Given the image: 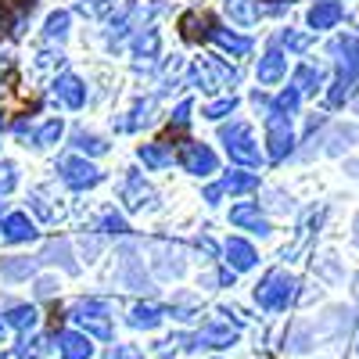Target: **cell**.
I'll return each mask as SVG.
<instances>
[{"instance_id":"cell-39","label":"cell","mask_w":359,"mask_h":359,"mask_svg":"<svg viewBox=\"0 0 359 359\" xmlns=\"http://www.w3.org/2000/svg\"><path fill=\"white\" fill-rule=\"evenodd\" d=\"M0 130H4V115H0Z\"/></svg>"},{"instance_id":"cell-17","label":"cell","mask_w":359,"mask_h":359,"mask_svg":"<svg viewBox=\"0 0 359 359\" xmlns=\"http://www.w3.org/2000/svg\"><path fill=\"white\" fill-rule=\"evenodd\" d=\"M320 83H323V72L313 69V65H302L294 72V90L298 94H313V90H320Z\"/></svg>"},{"instance_id":"cell-34","label":"cell","mask_w":359,"mask_h":359,"mask_svg":"<svg viewBox=\"0 0 359 359\" xmlns=\"http://www.w3.org/2000/svg\"><path fill=\"white\" fill-rule=\"evenodd\" d=\"M101 226H104V230H111V233H123V230H130V226H126V219H123V216H115V212H108V216L101 219Z\"/></svg>"},{"instance_id":"cell-14","label":"cell","mask_w":359,"mask_h":359,"mask_svg":"<svg viewBox=\"0 0 359 359\" xmlns=\"http://www.w3.org/2000/svg\"><path fill=\"white\" fill-rule=\"evenodd\" d=\"M140 162L147 165V169H165L169 162H172V155H169V147L165 144H140Z\"/></svg>"},{"instance_id":"cell-3","label":"cell","mask_w":359,"mask_h":359,"mask_svg":"<svg viewBox=\"0 0 359 359\" xmlns=\"http://www.w3.org/2000/svg\"><path fill=\"white\" fill-rule=\"evenodd\" d=\"M62 180L76 191H86V187H97L101 184V169H94L83 158H62Z\"/></svg>"},{"instance_id":"cell-29","label":"cell","mask_w":359,"mask_h":359,"mask_svg":"<svg viewBox=\"0 0 359 359\" xmlns=\"http://www.w3.org/2000/svg\"><path fill=\"white\" fill-rule=\"evenodd\" d=\"M18 184V176H15V165L11 162H0V194H8L11 187Z\"/></svg>"},{"instance_id":"cell-32","label":"cell","mask_w":359,"mask_h":359,"mask_svg":"<svg viewBox=\"0 0 359 359\" xmlns=\"http://www.w3.org/2000/svg\"><path fill=\"white\" fill-rule=\"evenodd\" d=\"M348 90H352V79H345V76H341V79L334 83V90H331V104H341V101L348 97Z\"/></svg>"},{"instance_id":"cell-38","label":"cell","mask_w":359,"mask_h":359,"mask_svg":"<svg viewBox=\"0 0 359 359\" xmlns=\"http://www.w3.org/2000/svg\"><path fill=\"white\" fill-rule=\"evenodd\" d=\"M355 241H359V219H355Z\"/></svg>"},{"instance_id":"cell-4","label":"cell","mask_w":359,"mask_h":359,"mask_svg":"<svg viewBox=\"0 0 359 359\" xmlns=\"http://www.w3.org/2000/svg\"><path fill=\"white\" fill-rule=\"evenodd\" d=\"M291 277L287 273H269L262 284H259V302L262 306H269V309H277V306H284L287 298H291Z\"/></svg>"},{"instance_id":"cell-15","label":"cell","mask_w":359,"mask_h":359,"mask_svg":"<svg viewBox=\"0 0 359 359\" xmlns=\"http://www.w3.org/2000/svg\"><path fill=\"white\" fill-rule=\"evenodd\" d=\"M208 36H212L223 50H230V54H248L252 50V40L248 36H237V33H226V29H212V33H208Z\"/></svg>"},{"instance_id":"cell-9","label":"cell","mask_w":359,"mask_h":359,"mask_svg":"<svg viewBox=\"0 0 359 359\" xmlns=\"http://www.w3.org/2000/svg\"><path fill=\"white\" fill-rule=\"evenodd\" d=\"M4 237L8 241H33L36 237V226H33V219H29L25 212H11L8 219H4Z\"/></svg>"},{"instance_id":"cell-41","label":"cell","mask_w":359,"mask_h":359,"mask_svg":"<svg viewBox=\"0 0 359 359\" xmlns=\"http://www.w3.org/2000/svg\"><path fill=\"white\" fill-rule=\"evenodd\" d=\"M0 331H4V327H0Z\"/></svg>"},{"instance_id":"cell-30","label":"cell","mask_w":359,"mask_h":359,"mask_svg":"<svg viewBox=\"0 0 359 359\" xmlns=\"http://www.w3.org/2000/svg\"><path fill=\"white\" fill-rule=\"evenodd\" d=\"M298 97H302L298 90H287V94H280V97L273 101V108H277V111H284V115H291V111L298 108Z\"/></svg>"},{"instance_id":"cell-26","label":"cell","mask_w":359,"mask_h":359,"mask_svg":"<svg viewBox=\"0 0 359 359\" xmlns=\"http://www.w3.org/2000/svg\"><path fill=\"white\" fill-rule=\"evenodd\" d=\"M47 259L50 262H62L65 269H76V262L69 259V241H50L47 245Z\"/></svg>"},{"instance_id":"cell-6","label":"cell","mask_w":359,"mask_h":359,"mask_svg":"<svg viewBox=\"0 0 359 359\" xmlns=\"http://www.w3.org/2000/svg\"><path fill=\"white\" fill-rule=\"evenodd\" d=\"M331 54L338 57V69L345 79H355V69H359V36H338L331 43Z\"/></svg>"},{"instance_id":"cell-24","label":"cell","mask_w":359,"mask_h":359,"mask_svg":"<svg viewBox=\"0 0 359 359\" xmlns=\"http://www.w3.org/2000/svg\"><path fill=\"white\" fill-rule=\"evenodd\" d=\"M133 47H137V54H144V57H155V54H158V33H155V29H147V33H140V36L133 40Z\"/></svg>"},{"instance_id":"cell-33","label":"cell","mask_w":359,"mask_h":359,"mask_svg":"<svg viewBox=\"0 0 359 359\" xmlns=\"http://www.w3.org/2000/svg\"><path fill=\"white\" fill-rule=\"evenodd\" d=\"M155 320H158L155 309H144V306L133 309V323H137V327H155Z\"/></svg>"},{"instance_id":"cell-28","label":"cell","mask_w":359,"mask_h":359,"mask_svg":"<svg viewBox=\"0 0 359 359\" xmlns=\"http://www.w3.org/2000/svg\"><path fill=\"white\" fill-rule=\"evenodd\" d=\"M233 108H237V97H223V101H216V104L205 108V118H223V115H230Z\"/></svg>"},{"instance_id":"cell-20","label":"cell","mask_w":359,"mask_h":359,"mask_svg":"<svg viewBox=\"0 0 359 359\" xmlns=\"http://www.w3.org/2000/svg\"><path fill=\"white\" fill-rule=\"evenodd\" d=\"M226 15H230L237 25H252V22H255L252 0H226Z\"/></svg>"},{"instance_id":"cell-25","label":"cell","mask_w":359,"mask_h":359,"mask_svg":"<svg viewBox=\"0 0 359 359\" xmlns=\"http://www.w3.org/2000/svg\"><path fill=\"white\" fill-rule=\"evenodd\" d=\"M65 33H69V11L50 15V18H47V36H50V40H65Z\"/></svg>"},{"instance_id":"cell-31","label":"cell","mask_w":359,"mask_h":359,"mask_svg":"<svg viewBox=\"0 0 359 359\" xmlns=\"http://www.w3.org/2000/svg\"><path fill=\"white\" fill-rule=\"evenodd\" d=\"M284 47L294 50V54H302V50L309 47V36H306V33H291V29H287V33H284Z\"/></svg>"},{"instance_id":"cell-7","label":"cell","mask_w":359,"mask_h":359,"mask_svg":"<svg viewBox=\"0 0 359 359\" xmlns=\"http://www.w3.org/2000/svg\"><path fill=\"white\" fill-rule=\"evenodd\" d=\"M184 169L194 176H208L216 172V155L205 144H184Z\"/></svg>"},{"instance_id":"cell-12","label":"cell","mask_w":359,"mask_h":359,"mask_svg":"<svg viewBox=\"0 0 359 359\" xmlns=\"http://www.w3.org/2000/svg\"><path fill=\"white\" fill-rule=\"evenodd\" d=\"M284 69H287V57L280 50H269L259 62V83H277L284 76Z\"/></svg>"},{"instance_id":"cell-22","label":"cell","mask_w":359,"mask_h":359,"mask_svg":"<svg viewBox=\"0 0 359 359\" xmlns=\"http://www.w3.org/2000/svg\"><path fill=\"white\" fill-rule=\"evenodd\" d=\"M62 118H50V123H43L40 126V133H36V147H50V144H57V137H62Z\"/></svg>"},{"instance_id":"cell-21","label":"cell","mask_w":359,"mask_h":359,"mask_svg":"<svg viewBox=\"0 0 359 359\" xmlns=\"http://www.w3.org/2000/svg\"><path fill=\"white\" fill-rule=\"evenodd\" d=\"M33 269H36L33 259H4V262H0V273L11 277V280H15V277H29Z\"/></svg>"},{"instance_id":"cell-16","label":"cell","mask_w":359,"mask_h":359,"mask_svg":"<svg viewBox=\"0 0 359 359\" xmlns=\"http://www.w3.org/2000/svg\"><path fill=\"white\" fill-rule=\"evenodd\" d=\"M219 187L230 191V194H248V191L259 187V176H252V172H226Z\"/></svg>"},{"instance_id":"cell-1","label":"cell","mask_w":359,"mask_h":359,"mask_svg":"<svg viewBox=\"0 0 359 359\" xmlns=\"http://www.w3.org/2000/svg\"><path fill=\"white\" fill-rule=\"evenodd\" d=\"M219 140L226 144L230 158L245 162V165H255V162H259V144L252 140V133H248V126H245V123H233V126H226V130L219 133Z\"/></svg>"},{"instance_id":"cell-2","label":"cell","mask_w":359,"mask_h":359,"mask_svg":"<svg viewBox=\"0 0 359 359\" xmlns=\"http://www.w3.org/2000/svg\"><path fill=\"white\" fill-rule=\"evenodd\" d=\"M266 137H269V158L273 162H280V158H287V151H291V115H284V111H269L266 115Z\"/></svg>"},{"instance_id":"cell-18","label":"cell","mask_w":359,"mask_h":359,"mask_svg":"<svg viewBox=\"0 0 359 359\" xmlns=\"http://www.w3.org/2000/svg\"><path fill=\"white\" fill-rule=\"evenodd\" d=\"M180 25H184V36L187 40H201V36H208V18L205 15H198V11H191V15H184L180 18Z\"/></svg>"},{"instance_id":"cell-35","label":"cell","mask_w":359,"mask_h":359,"mask_svg":"<svg viewBox=\"0 0 359 359\" xmlns=\"http://www.w3.org/2000/svg\"><path fill=\"white\" fill-rule=\"evenodd\" d=\"M33 320H36V313H33V309H15V316H11V323H15V327H29Z\"/></svg>"},{"instance_id":"cell-10","label":"cell","mask_w":359,"mask_h":359,"mask_svg":"<svg viewBox=\"0 0 359 359\" xmlns=\"http://www.w3.org/2000/svg\"><path fill=\"white\" fill-rule=\"evenodd\" d=\"M54 94L62 97V101H65L69 108H79V104L86 101V86H83V83H79L76 76H62V79L54 83Z\"/></svg>"},{"instance_id":"cell-40","label":"cell","mask_w":359,"mask_h":359,"mask_svg":"<svg viewBox=\"0 0 359 359\" xmlns=\"http://www.w3.org/2000/svg\"><path fill=\"white\" fill-rule=\"evenodd\" d=\"M355 108H359V97H355Z\"/></svg>"},{"instance_id":"cell-27","label":"cell","mask_w":359,"mask_h":359,"mask_svg":"<svg viewBox=\"0 0 359 359\" xmlns=\"http://www.w3.org/2000/svg\"><path fill=\"white\" fill-rule=\"evenodd\" d=\"M62 341H65V355H69V359H83V355L90 352V345H86L79 334H65Z\"/></svg>"},{"instance_id":"cell-11","label":"cell","mask_w":359,"mask_h":359,"mask_svg":"<svg viewBox=\"0 0 359 359\" xmlns=\"http://www.w3.org/2000/svg\"><path fill=\"white\" fill-rule=\"evenodd\" d=\"M230 223L248 226V230H255V233H266V230H269V223L262 219V212H259L255 205H237L233 212H230Z\"/></svg>"},{"instance_id":"cell-36","label":"cell","mask_w":359,"mask_h":359,"mask_svg":"<svg viewBox=\"0 0 359 359\" xmlns=\"http://www.w3.org/2000/svg\"><path fill=\"white\" fill-rule=\"evenodd\" d=\"M187 118H191V101H180V108H176V115H172V123H176V126H187Z\"/></svg>"},{"instance_id":"cell-37","label":"cell","mask_w":359,"mask_h":359,"mask_svg":"<svg viewBox=\"0 0 359 359\" xmlns=\"http://www.w3.org/2000/svg\"><path fill=\"white\" fill-rule=\"evenodd\" d=\"M219 198H223V187H219V184L205 191V201H208V205H219Z\"/></svg>"},{"instance_id":"cell-23","label":"cell","mask_w":359,"mask_h":359,"mask_svg":"<svg viewBox=\"0 0 359 359\" xmlns=\"http://www.w3.org/2000/svg\"><path fill=\"white\" fill-rule=\"evenodd\" d=\"M76 147L86 151V155H104L108 151V144L101 137H94V133H76Z\"/></svg>"},{"instance_id":"cell-5","label":"cell","mask_w":359,"mask_h":359,"mask_svg":"<svg viewBox=\"0 0 359 359\" xmlns=\"http://www.w3.org/2000/svg\"><path fill=\"white\" fill-rule=\"evenodd\" d=\"M123 201H126L130 212H140V208H151L155 205V191H151V184H144L140 172H130L126 176V187H123Z\"/></svg>"},{"instance_id":"cell-13","label":"cell","mask_w":359,"mask_h":359,"mask_svg":"<svg viewBox=\"0 0 359 359\" xmlns=\"http://www.w3.org/2000/svg\"><path fill=\"white\" fill-rule=\"evenodd\" d=\"M226 259H230L233 269H252L255 266V248L248 241H237V237H233V241L226 245Z\"/></svg>"},{"instance_id":"cell-19","label":"cell","mask_w":359,"mask_h":359,"mask_svg":"<svg viewBox=\"0 0 359 359\" xmlns=\"http://www.w3.org/2000/svg\"><path fill=\"white\" fill-rule=\"evenodd\" d=\"M352 140H359V126H338V130L331 133V147H327V151H331V155H341Z\"/></svg>"},{"instance_id":"cell-8","label":"cell","mask_w":359,"mask_h":359,"mask_svg":"<svg viewBox=\"0 0 359 359\" xmlns=\"http://www.w3.org/2000/svg\"><path fill=\"white\" fill-rule=\"evenodd\" d=\"M341 22V4L338 0H316V8L309 11V25L313 29H331Z\"/></svg>"}]
</instances>
